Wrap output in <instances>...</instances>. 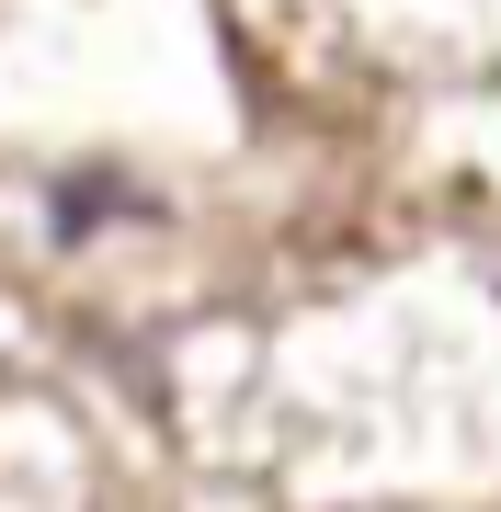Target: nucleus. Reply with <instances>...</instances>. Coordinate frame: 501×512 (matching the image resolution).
Wrapping results in <instances>:
<instances>
[]
</instances>
